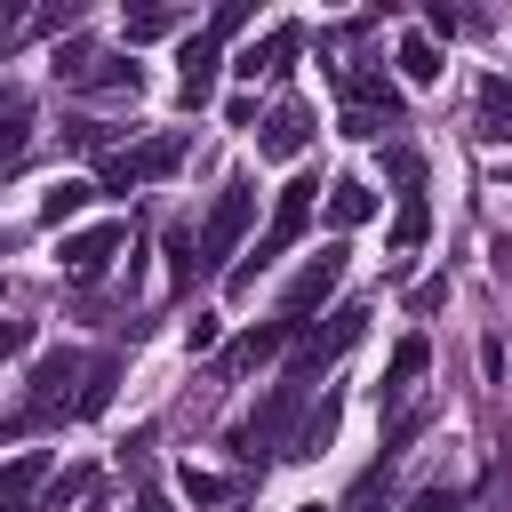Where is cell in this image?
Masks as SVG:
<instances>
[{
	"label": "cell",
	"mask_w": 512,
	"mask_h": 512,
	"mask_svg": "<svg viewBox=\"0 0 512 512\" xmlns=\"http://www.w3.org/2000/svg\"><path fill=\"white\" fill-rule=\"evenodd\" d=\"M136 512H168V496H136Z\"/></svg>",
	"instance_id": "obj_37"
},
{
	"label": "cell",
	"mask_w": 512,
	"mask_h": 512,
	"mask_svg": "<svg viewBox=\"0 0 512 512\" xmlns=\"http://www.w3.org/2000/svg\"><path fill=\"white\" fill-rule=\"evenodd\" d=\"M424 232H432V208H424V192H400V224H392V248L408 256V248H424Z\"/></svg>",
	"instance_id": "obj_21"
},
{
	"label": "cell",
	"mask_w": 512,
	"mask_h": 512,
	"mask_svg": "<svg viewBox=\"0 0 512 512\" xmlns=\"http://www.w3.org/2000/svg\"><path fill=\"white\" fill-rule=\"evenodd\" d=\"M336 88H344V104H352L360 120H376V128H392V120H400V88H392L384 72H360V64H336Z\"/></svg>",
	"instance_id": "obj_8"
},
{
	"label": "cell",
	"mask_w": 512,
	"mask_h": 512,
	"mask_svg": "<svg viewBox=\"0 0 512 512\" xmlns=\"http://www.w3.org/2000/svg\"><path fill=\"white\" fill-rule=\"evenodd\" d=\"M304 136H312V120H304V104H280V112L264 120V136H256V152H264V160H296V152H304Z\"/></svg>",
	"instance_id": "obj_13"
},
{
	"label": "cell",
	"mask_w": 512,
	"mask_h": 512,
	"mask_svg": "<svg viewBox=\"0 0 512 512\" xmlns=\"http://www.w3.org/2000/svg\"><path fill=\"white\" fill-rule=\"evenodd\" d=\"M184 344H192V352H208V344H216V320H208V312H192V328H184Z\"/></svg>",
	"instance_id": "obj_34"
},
{
	"label": "cell",
	"mask_w": 512,
	"mask_h": 512,
	"mask_svg": "<svg viewBox=\"0 0 512 512\" xmlns=\"http://www.w3.org/2000/svg\"><path fill=\"white\" fill-rule=\"evenodd\" d=\"M128 248V224H96V232H72L64 248H56V264L72 272V280H104V264Z\"/></svg>",
	"instance_id": "obj_9"
},
{
	"label": "cell",
	"mask_w": 512,
	"mask_h": 512,
	"mask_svg": "<svg viewBox=\"0 0 512 512\" xmlns=\"http://www.w3.org/2000/svg\"><path fill=\"white\" fill-rule=\"evenodd\" d=\"M288 336H296V328H288V320H280V312H272V320H264V328H248V336H240V344H232V352H224V368H232V376H248V368H256V360H272V352H280V344H288Z\"/></svg>",
	"instance_id": "obj_17"
},
{
	"label": "cell",
	"mask_w": 512,
	"mask_h": 512,
	"mask_svg": "<svg viewBox=\"0 0 512 512\" xmlns=\"http://www.w3.org/2000/svg\"><path fill=\"white\" fill-rule=\"evenodd\" d=\"M160 32H176V8H136L128 16V40H160Z\"/></svg>",
	"instance_id": "obj_27"
},
{
	"label": "cell",
	"mask_w": 512,
	"mask_h": 512,
	"mask_svg": "<svg viewBox=\"0 0 512 512\" xmlns=\"http://www.w3.org/2000/svg\"><path fill=\"white\" fill-rule=\"evenodd\" d=\"M408 304H416V312H440V304H448V280H424V288H416Z\"/></svg>",
	"instance_id": "obj_33"
},
{
	"label": "cell",
	"mask_w": 512,
	"mask_h": 512,
	"mask_svg": "<svg viewBox=\"0 0 512 512\" xmlns=\"http://www.w3.org/2000/svg\"><path fill=\"white\" fill-rule=\"evenodd\" d=\"M488 264H496V272H504V280H512V240H504V232H496V240H488Z\"/></svg>",
	"instance_id": "obj_35"
},
{
	"label": "cell",
	"mask_w": 512,
	"mask_h": 512,
	"mask_svg": "<svg viewBox=\"0 0 512 512\" xmlns=\"http://www.w3.org/2000/svg\"><path fill=\"white\" fill-rule=\"evenodd\" d=\"M88 488V472H64V480H48V512H64V496H80Z\"/></svg>",
	"instance_id": "obj_31"
},
{
	"label": "cell",
	"mask_w": 512,
	"mask_h": 512,
	"mask_svg": "<svg viewBox=\"0 0 512 512\" xmlns=\"http://www.w3.org/2000/svg\"><path fill=\"white\" fill-rule=\"evenodd\" d=\"M112 400V360H88V384H80V416H96Z\"/></svg>",
	"instance_id": "obj_26"
},
{
	"label": "cell",
	"mask_w": 512,
	"mask_h": 512,
	"mask_svg": "<svg viewBox=\"0 0 512 512\" xmlns=\"http://www.w3.org/2000/svg\"><path fill=\"white\" fill-rule=\"evenodd\" d=\"M216 48H224V40L192 32V40H184V56H176V88H184V104H192V112H200V104H208V88H216Z\"/></svg>",
	"instance_id": "obj_10"
},
{
	"label": "cell",
	"mask_w": 512,
	"mask_h": 512,
	"mask_svg": "<svg viewBox=\"0 0 512 512\" xmlns=\"http://www.w3.org/2000/svg\"><path fill=\"white\" fill-rule=\"evenodd\" d=\"M24 344H32V328H24V320H0V360H16Z\"/></svg>",
	"instance_id": "obj_32"
},
{
	"label": "cell",
	"mask_w": 512,
	"mask_h": 512,
	"mask_svg": "<svg viewBox=\"0 0 512 512\" xmlns=\"http://www.w3.org/2000/svg\"><path fill=\"white\" fill-rule=\"evenodd\" d=\"M304 512H320V504H304Z\"/></svg>",
	"instance_id": "obj_38"
},
{
	"label": "cell",
	"mask_w": 512,
	"mask_h": 512,
	"mask_svg": "<svg viewBox=\"0 0 512 512\" xmlns=\"http://www.w3.org/2000/svg\"><path fill=\"white\" fill-rule=\"evenodd\" d=\"M184 496H192V504H224V480H216V472H184Z\"/></svg>",
	"instance_id": "obj_29"
},
{
	"label": "cell",
	"mask_w": 512,
	"mask_h": 512,
	"mask_svg": "<svg viewBox=\"0 0 512 512\" xmlns=\"http://www.w3.org/2000/svg\"><path fill=\"white\" fill-rule=\"evenodd\" d=\"M368 216H376V192H368L360 176H336V184H328V224H336V232H360Z\"/></svg>",
	"instance_id": "obj_16"
},
{
	"label": "cell",
	"mask_w": 512,
	"mask_h": 512,
	"mask_svg": "<svg viewBox=\"0 0 512 512\" xmlns=\"http://www.w3.org/2000/svg\"><path fill=\"white\" fill-rule=\"evenodd\" d=\"M472 112H480V136H488V144H512V80H504V72H488V80L472 88Z\"/></svg>",
	"instance_id": "obj_12"
},
{
	"label": "cell",
	"mask_w": 512,
	"mask_h": 512,
	"mask_svg": "<svg viewBox=\"0 0 512 512\" xmlns=\"http://www.w3.org/2000/svg\"><path fill=\"white\" fill-rule=\"evenodd\" d=\"M328 440H336V400H320V408H312V416L296 424V440H288V456H320Z\"/></svg>",
	"instance_id": "obj_22"
},
{
	"label": "cell",
	"mask_w": 512,
	"mask_h": 512,
	"mask_svg": "<svg viewBox=\"0 0 512 512\" xmlns=\"http://www.w3.org/2000/svg\"><path fill=\"white\" fill-rule=\"evenodd\" d=\"M32 424H40L32 408H24V416H0V440H16V432H32Z\"/></svg>",
	"instance_id": "obj_36"
},
{
	"label": "cell",
	"mask_w": 512,
	"mask_h": 512,
	"mask_svg": "<svg viewBox=\"0 0 512 512\" xmlns=\"http://www.w3.org/2000/svg\"><path fill=\"white\" fill-rule=\"evenodd\" d=\"M424 368H432V344H424V336H400V352H392V368H384V408H400Z\"/></svg>",
	"instance_id": "obj_14"
},
{
	"label": "cell",
	"mask_w": 512,
	"mask_h": 512,
	"mask_svg": "<svg viewBox=\"0 0 512 512\" xmlns=\"http://www.w3.org/2000/svg\"><path fill=\"white\" fill-rule=\"evenodd\" d=\"M104 184H80V176H56L48 192H40V224H64V216H80L88 200H96Z\"/></svg>",
	"instance_id": "obj_19"
},
{
	"label": "cell",
	"mask_w": 512,
	"mask_h": 512,
	"mask_svg": "<svg viewBox=\"0 0 512 512\" xmlns=\"http://www.w3.org/2000/svg\"><path fill=\"white\" fill-rule=\"evenodd\" d=\"M248 208H256V184H248V176H232V184L216 192L208 224H200V272H216V264L240 248V232H248Z\"/></svg>",
	"instance_id": "obj_3"
},
{
	"label": "cell",
	"mask_w": 512,
	"mask_h": 512,
	"mask_svg": "<svg viewBox=\"0 0 512 512\" xmlns=\"http://www.w3.org/2000/svg\"><path fill=\"white\" fill-rule=\"evenodd\" d=\"M32 144V104L24 96H0V168H16Z\"/></svg>",
	"instance_id": "obj_20"
},
{
	"label": "cell",
	"mask_w": 512,
	"mask_h": 512,
	"mask_svg": "<svg viewBox=\"0 0 512 512\" xmlns=\"http://www.w3.org/2000/svg\"><path fill=\"white\" fill-rule=\"evenodd\" d=\"M296 48H304V32H296V24H272L264 40H248L240 72H248V80H256V72H288V56H296Z\"/></svg>",
	"instance_id": "obj_15"
},
{
	"label": "cell",
	"mask_w": 512,
	"mask_h": 512,
	"mask_svg": "<svg viewBox=\"0 0 512 512\" xmlns=\"http://www.w3.org/2000/svg\"><path fill=\"white\" fill-rule=\"evenodd\" d=\"M312 200H320V176H288V184H280V200H272V224H264V240H256V248H248V256L232 264V280H224L232 296H248V288H256V280L272 272V256L304 240V224H312Z\"/></svg>",
	"instance_id": "obj_1"
},
{
	"label": "cell",
	"mask_w": 512,
	"mask_h": 512,
	"mask_svg": "<svg viewBox=\"0 0 512 512\" xmlns=\"http://www.w3.org/2000/svg\"><path fill=\"white\" fill-rule=\"evenodd\" d=\"M240 24H248V0H224V8H216V16H208V40H232V32H240Z\"/></svg>",
	"instance_id": "obj_28"
},
{
	"label": "cell",
	"mask_w": 512,
	"mask_h": 512,
	"mask_svg": "<svg viewBox=\"0 0 512 512\" xmlns=\"http://www.w3.org/2000/svg\"><path fill=\"white\" fill-rule=\"evenodd\" d=\"M336 280H344V240H328V248H320V256H312V264L280 288V320H288V328H304V320L336 296Z\"/></svg>",
	"instance_id": "obj_6"
},
{
	"label": "cell",
	"mask_w": 512,
	"mask_h": 512,
	"mask_svg": "<svg viewBox=\"0 0 512 512\" xmlns=\"http://www.w3.org/2000/svg\"><path fill=\"white\" fill-rule=\"evenodd\" d=\"M408 512H456V488H416Z\"/></svg>",
	"instance_id": "obj_30"
},
{
	"label": "cell",
	"mask_w": 512,
	"mask_h": 512,
	"mask_svg": "<svg viewBox=\"0 0 512 512\" xmlns=\"http://www.w3.org/2000/svg\"><path fill=\"white\" fill-rule=\"evenodd\" d=\"M136 80H144V72H136L128 56H88L72 88H96V96H136Z\"/></svg>",
	"instance_id": "obj_18"
},
{
	"label": "cell",
	"mask_w": 512,
	"mask_h": 512,
	"mask_svg": "<svg viewBox=\"0 0 512 512\" xmlns=\"http://www.w3.org/2000/svg\"><path fill=\"white\" fill-rule=\"evenodd\" d=\"M296 408H304V384H280V392L264 400V416H248V424H232V456H240V464H264V456H288L280 440H288V424H296Z\"/></svg>",
	"instance_id": "obj_2"
},
{
	"label": "cell",
	"mask_w": 512,
	"mask_h": 512,
	"mask_svg": "<svg viewBox=\"0 0 512 512\" xmlns=\"http://www.w3.org/2000/svg\"><path fill=\"white\" fill-rule=\"evenodd\" d=\"M48 488V448H24L16 464H0V512H24Z\"/></svg>",
	"instance_id": "obj_11"
},
{
	"label": "cell",
	"mask_w": 512,
	"mask_h": 512,
	"mask_svg": "<svg viewBox=\"0 0 512 512\" xmlns=\"http://www.w3.org/2000/svg\"><path fill=\"white\" fill-rule=\"evenodd\" d=\"M360 328H368V304H336V312H328V328H312V336L296 344L288 384H312V376H320L336 352H352V344H360Z\"/></svg>",
	"instance_id": "obj_4"
},
{
	"label": "cell",
	"mask_w": 512,
	"mask_h": 512,
	"mask_svg": "<svg viewBox=\"0 0 512 512\" xmlns=\"http://www.w3.org/2000/svg\"><path fill=\"white\" fill-rule=\"evenodd\" d=\"M80 384H88V360L80 352H40V368H32V416L40 424L80 416Z\"/></svg>",
	"instance_id": "obj_5"
},
{
	"label": "cell",
	"mask_w": 512,
	"mask_h": 512,
	"mask_svg": "<svg viewBox=\"0 0 512 512\" xmlns=\"http://www.w3.org/2000/svg\"><path fill=\"white\" fill-rule=\"evenodd\" d=\"M384 176H392L400 192H424V160H416L408 144H392V152H384Z\"/></svg>",
	"instance_id": "obj_24"
},
{
	"label": "cell",
	"mask_w": 512,
	"mask_h": 512,
	"mask_svg": "<svg viewBox=\"0 0 512 512\" xmlns=\"http://www.w3.org/2000/svg\"><path fill=\"white\" fill-rule=\"evenodd\" d=\"M392 64H400V72H408V80H416V88H424V80H440V48H432V40H424V32H408V40H400V56H392Z\"/></svg>",
	"instance_id": "obj_23"
},
{
	"label": "cell",
	"mask_w": 512,
	"mask_h": 512,
	"mask_svg": "<svg viewBox=\"0 0 512 512\" xmlns=\"http://www.w3.org/2000/svg\"><path fill=\"white\" fill-rule=\"evenodd\" d=\"M168 272H176V280H192V272H200V240H192L184 224L168 232Z\"/></svg>",
	"instance_id": "obj_25"
},
{
	"label": "cell",
	"mask_w": 512,
	"mask_h": 512,
	"mask_svg": "<svg viewBox=\"0 0 512 512\" xmlns=\"http://www.w3.org/2000/svg\"><path fill=\"white\" fill-rule=\"evenodd\" d=\"M184 128H168V136H152V144H136V152H112L104 160V192H136V184H152V176H168L176 160H184Z\"/></svg>",
	"instance_id": "obj_7"
}]
</instances>
